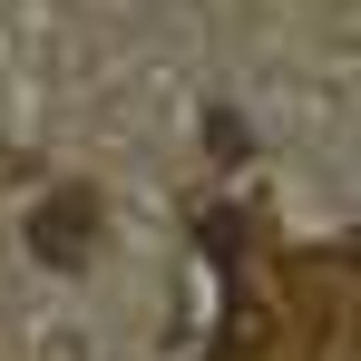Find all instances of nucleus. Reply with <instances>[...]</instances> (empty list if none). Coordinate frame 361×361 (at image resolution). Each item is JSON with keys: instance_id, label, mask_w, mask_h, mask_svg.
Returning a JSON list of instances; mask_svg holds the SVG:
<instances>
[{"instance_id": "obj_1", "label": "nucleus", "mask_w": 361, "mask_h": 361, "mask_svg": "<svg viewBox=\"0 0 361 361\" xmlns=\"http://www.w3.org/2000/svg\"><path fill=\"white\" fill-rule=\"evenodd\" d=\"M30 244H39V264H59V274L88 264V254H98V195H88V185H59V195L30 215Z\"/></svg>"}]
</instances>
